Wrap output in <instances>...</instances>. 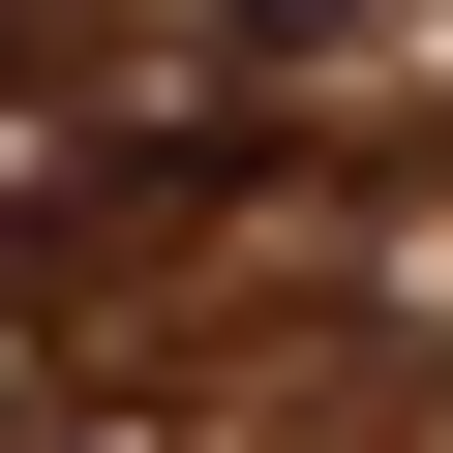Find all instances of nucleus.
<instances>
[{
	"label": "nucleus",
	"mask_w": 453,
	"mask_h": 453,
	"mask_svg": "<svg viewBox=\"0 0 453 453\" xmlns=\"http://www.w3.org/2000/svg\"><path fill=\"white\" fill-rule=\"evenodd\" d=\"M303 31H363V0H211V61H303Z\"/></svg>",
	"instance_id": "obj_2"
},
{
	"label": "nucleus",
	"mask_w": 453,
	"mask_h": 453,
	"mask_svg": "<svg viewBox=\"0 0 453 453\" xmlns=\"http://www.w3.org/2000/svg\"><path fill=\"white\" fill-rule=\"evenodd\" d=\"M211 211H242V151H211V121H181V151H61V181H0V333H91L121 273L211 242Z\"/></svg>",
	"instance_id": "obj_1"
}]
</instances>
